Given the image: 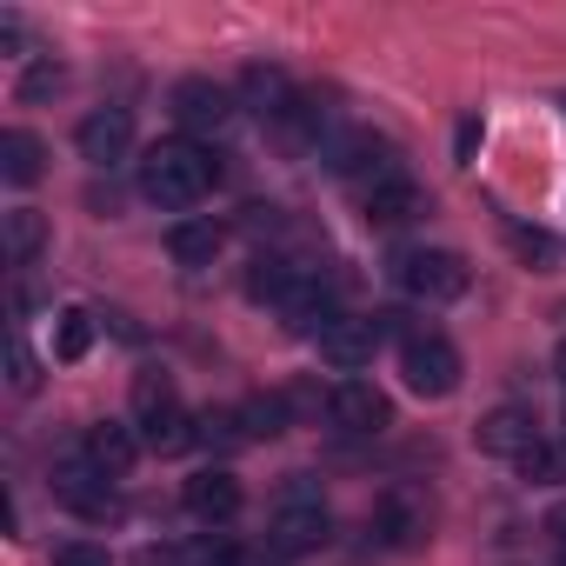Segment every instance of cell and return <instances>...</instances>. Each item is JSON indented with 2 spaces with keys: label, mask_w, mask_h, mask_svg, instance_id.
I'll return each instance as SVG.
<instances>
[{
  "label": "cell",
  "mask_w": 566,
  "mask_h": 566,
  "mask_svg": "<svg viewBox=\"0 0 566 566\" xmlns=\"http://www.w3.org/2000/svg\"><path fill=\"white\" fill-rule=\"evenodd\" d=\"M213 180H220V160H213L200 140H154V147L140 154V193H147L154 207H167V213L200 207V200L213 193Z\"/></svg>",
  "instance_id": "6da1fadb"
},
{
  "label": "cell",
  "mask_w": 566,
  "mask_h": 566,
  "mask_svg": "<svg viewBox=\"0 0 566 566\" xmlns=\"http://www.w3.org/2000/svg\"><path fill=\"white\" fill-rule=\"evenodd\" d=\"M327 539H334V513H327L321 486H314L307 473H294L287 493H280V506H273V520H266V546H273L280 559H307V553H321Z\"/></svg>",
  "instance_id": "7a4b0ae2"
},
{
  "label": "cell",
  "mask_w": 566,
  "mask_h": 566,
  "mask_svg": "<svg viewBox=\"0 0 566 566\" xmlns=\"http://www.w3.org/2000/svg\"><path fill=\"white\" fill-rule=\"evenodd\" d=\"M394 280H400V294L420 301V307H453V301L473 287V266H467V253H453V247H407V253L394 260Z\"/></svg>",
  "instance_id": "3957f363"
},
{
  "label": "cell",
  "mask_w": 566,
  "mask_h": 566,
  "mask_svg": "<svg viewBox=\"0 0 566 566\" xmlns=\"http://www.w3.org/2000/svg\"><path fill=\"white\" fill-rule=\"evenodd\" d=\"M321 160H327V174L347 180L360 200H367L374 187H387V180L407 174V167H400V147H394L387 134H374V127H347V134H334V147H327Z\"/></svg>",
  "instance_id": "277c9868"
},
{
  "label": "cell",
  "mask_w": 566,
  "mask_h": 566,
  "mask_svg": "<svg viewBox=\"0 0 566 566\" xmlns=\"http://www.w3.org/2000/svg\"><path fill=\"white\" fill-rule=\"evenodd\" d=\"M367 533H374L387 553H413V546H427V533H433V500H427V486H413V480L387 486V493L374 500Z\"/></svg>",
  "instance_id": "5b68a950"
},
{
  "label": "cell",
  "mask_w": 566,
  "mask_h": 566,
  "mask_svg": "<svg viewBox=\"0 0 566 566\" xmlns=\"http://www.w3.org/2000/svg\"><path fill=\"white\" fill-rule=\"evenodd\" d=\"M460 347L447 340V334H433V327H420L413 340H400V380L420 394V400H447V394H460Z\"/></svg>",
  "instance_id": "8992f818"
},
{
  "label": "cell",
  "mask_w": 566,
  "mask_h": 566,
  "mask_svg": "<svg viewBox=\"0 0 566 566\" xmlns=\"http://www.w3.org/2000/svg\"><path fill=\"white\" fill-rule=\"evenodd\" d=\"M167 107H174V120H180V140H193V134H220L227 120H233V94L227 87H213V81H174V94H167Z\"/></svg>",
  "instance_id": "52a82bcc"
},
{
  "label": "cell",
  "mask_w": 566,
  "mask_h": 566,
  "mask_svg": "<svg viewBox=\"0 0 566 566\" xmlns=\"http://www.w3.org/2000/svg\"><path fill=\"white\" fill-rule=\"evenodd\" d=\"M327 420L340 427V433H387L394 427V400L374 387V380H340L334 387V400H327Z\"/></svg>",
  "instance_id": "ba28073f"
},
{
  "label": "cell",
  "mask_w": 566,
  "mask_h": 566,
  "mask_svg": "<svg viewBox=\"0 0 566 566\" xmlns=\"http://www.w3.org/2000/svg\"><path fill=\"white\" fill-rule=\"evenodd\" d=\"M539 440H546V433H539V420H533L526 407H493V413L473 427V447H480L486 460H513V467H520Z\"/></svg>",
  "instance_id": "9c48e42d"
},
{
  "label": "cell",
  "mask_w": 566,
  "mask_h": 566,
  "mask_svg": "<svg viewBox=\"0 0 566 566\" xmlns=\"http://www.w3.org/2000/svg\"><path fill=\"white\" fill-rule=\"evenodd\" d=\"M54 500L74 506L81 520H107V513H114V486H107V473H101L87 453H67V460L54 467Z\"/></svg>",
  "instance_id": "30bf717a"
},
{
  "label": "cell",
  "mask_w": 566,
  "mask_h": 566,
  "mask_svg": "<svg viewBox=\"0 0 566 566\" xmlns=\"http://www.w3.org/2000/svg\"><path fill=\"white\" fill-rule=\"evenodd\" d=\"M74 147L87 167H120L127 147H134V114L127 107H94L81 127H74Z\"/></svg>",
  "instance_id": "8fae6325"
},
{
  "label": "cell",
  "mask_w": 566,
  "mask_h": 566,
  "mask_svg": "<svg viewBox=\"0 0 566 566\" xmlns=\"http://www.w3.org/2000/svg\"><path fill=\"white\" fill-rule=\"evenodd\" d=\"M314 347H321V360H327L334 374H360V367H374V354H380V327H374V321L340 314Z\"/></svg>",
  "instance_id": "7c38bea8"
},
{
  "label": "cell",
  "mask_w": 566,
  "mask_h": 566,
  "mask_svg": "<svg viewBox=\"0 0 566 566\" xmlns=\"http://www.w3.org/2000/svg\"><path fill=\"white\" fill-rule=\"evenodd\" d=\"M233 101H240L247 114H260V120H273V127H280V120H287V114H294V101H301V94H294V81H287V74H280V67H260V61H253V67L240 74V87H233Z\"/></svg>",
  "instance_id": "4fadbf2b"
},
{
  "label": "cell",
  "mask_w": 566,
  "mask_h": 566,
  "mask_svg": "<svg viewBox=\"0 0 566 566\" xmlns=\"http://www.w3.org/2000/svg\"><path fill=\"white\" fill-rule=\"evenodd\" d=\"M360 213H367V227H380V233H394V227H413V220L427 213V187H420L413 174H400V180L374 187V193L360 200Z\"/></svg>",
  "instance_id": "5bb4252c"
},
{
  "label": "cell",
  "mask_w": 566,
  "mask_h": 566,
  "mask_svg": "<svg viewBox=\"0 0 566 566\" xmlns=\"http://www.w3.org/2000/svg\"><path fill=\"white\" fill-rule=\"evenodd\" d=\"M180 500H187V513H193V520H207V526H220V520H233V513L247 506V493H240V480H233L227 467L193 473V480L180 486Z\"/></svg>",
  "instance_id": "9a60e30c"
},
{
  "label": "cell",
  "mask_w": 566,
  "mask_h": 566,
  "mask_svg": "<svg viewBox=\"0 0 566 566\" xmlns=\"http://www.w3.org/2000/svg\"><path fill=\"white\" fill-rule=\"evenodd\" d=\"M140 447H147V440L134 433V420H94V427H87V440H81V453H87L107 480H120V473L140 460Z\"/></svg>",
  "instance_id": "2e32d148"
},
{
  "label": "cell",
  "mask_w": 566,
  "mask_h": 566,
  "mask_svg": "<svg viewBox=\"0 0 566 566\" xmlns=\"http://www.w3.org/2000/svg\"><path fill=\"white\" fill-rule=\"evenodd\" d=\"M48 247V213L41 207H8L0 213V260L8 266H34Z\"/></svg>",
  "instance_id": "e0dca14e"
},
{
  "label": "cell",
  "mask_w": 566,
  "mask_h": 566,
  "mask_svg": "<svg viewBox=\"0 0 566 566\" xmlns=\"http://www.w3.org/2000/svg\"><path fill=\"white\" fill-rule=\"evenodd\" d=\"M174 413H187V407H180V394H174V374L140 367V374H134V427H140V433H154V427H167Z\"/></svg>",
  "instance_id": "ac0fdd59"
},
{
  "label": "cell",
  "mask_w": 566,
  "mask_h": 566,
  "mask_svg": "<svg viewBox=\"0 0 566 566\" xmlns=\"http://www.w3.org/2000/svg\"><path fill=\"white\" fill-rule=\"evenodd\" d=\"M301 287H307V273H301L294 260H280V253H260V260L247 266V301H260V307H266V301L287 307Z\"/></svg>",
  "instance_id": "d6986e66"
},
{
  "label": "cell",
  "mask_w": 566,
  "mask_h": 566,
  "mask_svg": "<svg viewBox=\"0 0 566 566\" xmlns=\"http://www.w3.org/2000/svg\"><path fill=\"white\" fill-rule=\"evenodd\" d=\"M41 174H48L41 134H28V127H8V134H0V180H8V187H34Z\"/></svg>",
  "instance_id": "ffe728a7"
},
{
  "label": "cell",
  "mask_w": 566,
  "mask_h": 566,
  "mask_svg": "<svg viewBox=\"0 0 566 566\" xmlns=\"http://www.w3.org/2000/svg\"><path fill=\"white\" fill-rule=\"evenodd\" d=\"M220 247H227V227H220V220H174V227H167V253H174L180 266H213Z\"/></svg>",
  "instance_id": "44dd1931"
},
{
  "label": "cell",
  "mask_w": 566,
  "mask_h": 566,
  "mask_svg": "<svg viewBox=\"0 0 566 566\" xmlns=\"http://www.w3.org/2000/svg\"><path fill=\"white\" fill-rule=\"evenodd\" d=\"M87 347H94V314L87 307H61V321H54V360H87Z\"/></svg>",
  "instance_id": "7402d4cb"
},
{
  "label": "cell",
  "mask_w": 566,
  "mask_h": 566,
  "mask_svg": "<svg viewBox=\"0 0 566 566\" xmlns=\"http://www.w3.org/2000/svg\"><path fill=\"white\" fill-rule=\"evenodd\" d=\"M200 447H213V453L253 447V433H247V413H240V407H213V413H200Z\"/></svg>",
  "instance_id": "603a6c76"
},
{
  "label": "cell",
  "mask_w": 566,
  "mask_h": 566,
  "mask_svg": "<svg viewBox=\"0 0 566 566\" xmlns=\"http://www.w3.org/2000/svg\"><path fill=\"white\" fill-rule=\"evenodd\" d=\"M240 413H247V433H253V440H273V433H287V427H294L287 394H253Z\"/></svg>",
  "instance_id": "cb8c5ba5"
},
{
  "label": "cell",
  "mask_w": 566,
  "mask_h": 566,
  "mask_svg": "<svg viewBox=\"0 0 566 566\" xmlns=\"http://www.w3.org/2000/svg\"><path fill=\"white\" fill-rule=\"evenodd\" d=\"M180 566H260L247 546H233L227 533H207V539H193L187 553H180Z\"/></svg>",
  "instance_id": "d4e9b609"
},
{
  "label": "cell",
  "mask_w": 566,
  "mask_h": 566,
  "mask_svg": "<svg viewBox=\"0 0 566 566\" xmlns=\"http://www.w3.org/2000/svg\"><path fill=\"white\" fill-rule=\"evenodd\" d=\"M506 240H513V253H520L526 266H539V273L559 266V240H553L546 227H506Z\"/></svg>",
  "instance_id": "484cf974"
},
{
  "label": "cell",
  "mask_w": 566,
  "mask_h": 566,
  "mask_svg": "<svg viewBox=\"0 0 566 566\" xmlns=\"http://www.w3.org/2000/svg\"><path fill=\"white\" fill-rule=\"evenodd\" d=\"M8 387H14V394H34V387H41V360H34V347H28L21 327L8 334Z\"/></svg>",
  "instance_id": "4316f807"
},
{
  "label": "cell",
  "mask_w": 566,
  "mask_h": 566,
  "mask_svg": "<svg viewBox=\"0 0 566 566\" xmlns=\"http://www.w3.org/2000/svg\"><path fill=\"white\" fill-rule=\"evenodd\" d=\"M520 473L533 480V486H559L566 480V447H553V440H539L526 460H520Z\"/></svg>",
  "instance_id": "83f0119b"
},
{
  "label": "cell",
  "mask_w": 566,
  "mask_h": 566,
  "mask_svg": "<svg viewBox=\"0 0 566 566\" xmlns=\"http://www.w3.org/2000/svg\"><path fill=\"white\" fill-rule=\"evenodd\" d=\"M61 87H67V67H61L54 54H48V61H34V67L21 74V101H54Z\"/></svg>",
  "instance_id": "f1b7e54d"
},
{
  "label": "cell",
  "mask_w": 566,
  "mask_h": 566,
  "mask_svg": "<svg viewBox=\"0 0 566 566\" xmlns=\"http://www.w3.org/2000/svg\"><path fill=\"white\" fill-rule=\"evenodd\" d=\"M54 566H114V559L94 539H67V546H54Z\"/></svg>",
  "instance_id": "f546056e"
},
{
  "label": "cell",
  "mask_w": 566,
  "mask_h": 566,
  "mask_svg": "<svg viewBox=\"0 0 566 566\" xmlns=\"http://www.w3.org/2000/svg\"><path fill=\"white\" fill-rule=\"evenodd\" d=\"M21 41H28V21H21L14 8H0V48H8V54H21Z\"/></svg>",
  "instance_id": "4dcf8cb0"
},
{
  "label": "cell",
  "mask_w": 566,
  "mask_h": 566,
  "mask_svg": "<svg viewBox=\"0 0 566 566\" xmlns=\"http://www.w3.org/2000/svg\"><path fill=\"white\" fill-rule=\"evenodd\" d=\"M473 147H480V120L467 114V120H460V134H453V160H460V167H473Z\"/></svg>",
  "instance_id": "1f68e13d"
},
{
  "label": "cell",
  "mask_w": 566,
  "mask_h": 566,
  "mask_svg": "<svg viewBox=\"0 0 566 566\" xmlns=\"http://www.w3.org/2000/svg\"><path fill=\"white\" fill-rule=\"evenodd\" d=\"M546 533H553V546H559V553H566V500H559V506H553V513H546Z\"/></svg>",
  "instance_id": "d6a6232c"
},
{
  "label": "cell",
  "mask_w": 566,
  "mask_h": 566,
  "mask_svg": "<svg viewBox=\"0 0 566 566\" xmlns=\"http://www.w3.org/2000/svg\"><path fill=\"white\" fill-rule=\"evenodd\" d=\"M553 374H559V387H566V340H559V354H553Z\"/></svg>",
  "instance_id": "836d02e7"
},
{
  "label": "cell",
  "mask_w": 566,
  "mask_h": 566,
  "mask_svg": "<svg viewBox=\"0 0 566 566\" xmlns=\"http://www.w3.org/2000/svg\"><path fill=\"white\" fill-rule=\"evenodd\" d=\"M559 566H566V553H559Z\"/></svg>",
  "instance_id": "e575fe53"
}]
</instances>
